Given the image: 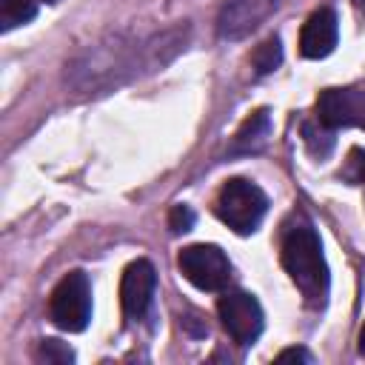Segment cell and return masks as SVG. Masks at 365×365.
<instances>
[{"label":"cell","mask_w":365,"mask_h":365,"mask_svg":"<svg viewBox=\"0 0 365 365\" xmlns=\"http://www.w3.org/2000/svg\"><path fill=\"white\" fill-rule=\"evenodd\" d=\"M185 43V37H180V31H165L157 34L151 40H140V43H108V46H97L94 51L88 48L80 60L71 63V83L77 88H108L117 86L128 77H134L140 68H157L165 60L174 57V51H180Z\"/></svg>","instance_id":"cell-1"},{"label":"cell","mask_w":365,"mask_h":365,"mask_svg":"<svg viewBox=\"0 0 365 365\" xmlns=\"http://www.w3.org/2000/svg\"><path fill=\"white\" fill-rule=\"evenodd\" d=\"M282 268L288 271L291 282L297 285V291L302 294L305 305L319 311L328 302V262L322 254V242L319 234L314 231V225L305 217H297L294 222L285 225L282 231Z\"/></svg>","instance_id":"cell-2"},{"label":"cell","mask_w":365,"mask_h":365,"mask_svg":"<svg viewBox=\"0 0 365 365\" xmlns=\"http://www.w3.org/2000/svg\"><path fill=\"white\" fill-rule=\"evenodd\" d=\"M265 211H268L265 191L245 177H234V180L222 182V188L217 191V200H214V214L231 231H237L242 237L257 231Z\"/></svg>","instance_id":"cell-3"},{"label":"cell","mask_w":365,"mask_h":365,"mask_svg":"<svg viewBox=\"0 0 365 365\" xmlns=\"http://www.w3.org/2000/svg\"><path fill=\"white\" fill-rule=\"evenodd\" d=\"M48 314L60 331L68 334L86 331L91 319V282L83 271H71L57 282L48 299Z\"/></svg>","instance_id":"cell-4"},{"label":"cell","mask_w":365,"mask_h":365,"mask_svg":"<svg viewBox=\"0 0 365 365\" xmlns=\"http://www.w3.org/2000/svg\"><path fill=\"white\" fill-rule=\"evenodd\" d=\"M177 265L182 277L200 291H222L231 279V262L220 245L197 242L180 251Z\"/></svg>","instance_id":"cell-5"},{"label":"cell","mask_w":365,"mask_h":365,"mask_svg":"<svg viewBox=\"0 0 365 365\" xmlns=\"http://www.w3.org/2000/svg\"><path fill=\"white\" fill-rule=\"evenodd\" d=\"M217 314L222 319V328L237 345H251L259 339L265 317L254 294L248 291H225L217 302Z\"/></svg>","instance_id":"cell-6"},{"label":"cell","mask_w":365,"mask_h":365,"mask_svg":"<svg viewBox=\"0 0 365 365\" xmlns=\"http://www.w3.org/2000/svg\"><path fill=\"white\" fill-rule=\"evenodd\" d=\"M279 0H225L217 17V31L222 40H242L254 29H259L274 11Z\"/></svg>","instance_id":"cell-7"},{"label":"cell","mask_w":365,"mask_h":365,"mask_svg":"<svg viewBox=\"0 0 365 365\" xmlns=\"http://www.w3.org/2000/svg\"><path fill=\"white\" fill-rule=\"evenodd\" d=\"M317 120L331 128H365V88H325L317 100Z\"/></svg>","instance_id":"cell-8"},{"label":"cell","mask_w":365,"mask_h":365,"mask_svg":"<svg viewBox=\"0 0 365 365\" xmlns=\"http://www.w3.org/2000/svg\"><path fill=\"white\" fill-rule=\"evenodd\" d=\"M154 285H157V274L154 265L148 259H134L125 271H123V282H120V302L128 319H143L151 297H154Z\"/></svg>","instance_id":"cell-9"},{"label":"cell","mask_w":365,"mask_h":365,"mask_svg":"<svg viewBox=\"0 0 365 365\" xmlns=\"http://www.w3.org/2000/svg\"><path fill=\"white\" fill-rule=\"evenodd\" d=\"M339 40V23L334 9H317L299 31V54L308 60H322L336 48Z\"/></svg>","instance_id":"cell-10"},{"label":"cell","mask_w":365,"mask_h":365,"mask_svg":"<svg viewBox=\"0 0 365 365\" xmlns=\"http://www.w3.org/2000/svg\"><path fill=\"white\" fill-rule=\"evenodd\" d=\"M268 137H271V114L259 108L251 117H245V123L237 128L231 140V154H254L268 143Z\"/></svg>","instance_id":"cell-11"},{"label":"cell","mask_w":365,"mask_h":365,"mask_svg":"<svg viewBox=\"0 0 365 365\" xmlns=\"http://www.w3.org/2000/svg\"><path fill=\"white\" fill-rule=\"evenodd\" d=\"M302 143H305V148H308L311 157L325 160L334 151L336 137H334V128L325 125L322 120H305L302 123Z\"/></svg>","instance_id":"cell-12"},{"label":"cell","mask_w":365,"mask_h":365,"mask_svg":"<svg viewBox=\"0 0 365 365\" xmlns=\"http://www.w3.org/2000/svg\"><path fill=\"white\" fill-rule=\"evenodd\" d=\"M279 63H282V43H279L277 34H271V37H265V40L254 48L251 66H254V74H257V77H265V74H271Z\"/></svg>","instance_id":"cell-13"},{"label":"cell","mask_w":365,"mask_h":365,"mask_svg":"<svg viewBox=\"0 0 365 365\" xmlns=\"http://www.w3.org/2000/svg\"><path fill=\"white\" fill-rule=\"evenodd\" d=\"M34 0H0V31H11L29 20H34Z\"/></svg>","instance_id":"cell-14"},{"label":"cell","mask_w":365,"mask_h":365,"mask_svg":"<svg viewBox=\"0 0 365 365\" xmlns=\"http://www.w3.org/2000/svg\"><path fill=\"white\" fill-rule=\"evenodd\" d=\"M40 362H57V365H66V362H74V351L60 342V339H43L37 345V354H34Z\"/></svg>","instance_id":"cell-15"},{"label":"cell","mask_w":365,"mask_h":365,"mask_svg":"<svg viewBox=\"0 0 365 365\" xmlns=\"http://www.w3.org/2000/svg\"><path fill=\"white\" fill-rule=\"evenodd\" d=\"M342 177H345L351 185H365V151H362V148H351V151H348Z\"/></svg>","instance_id":"cell-16"},{"label":"cell","mask_w":365,"mask_h":365,"mask_svg":"<svg viewBox=\"0 0 365 365\" xmlns=\"http://www.w3.org/2000/svg\"><path fill=\"white\" fill-rule=\"evenodd\" d=\"M191 225H194V211L188 205H174L168 214L171 234H185V231H191Z\"/></svg>","instance_id":"cell-17"},{"label":"cell","mask_w":365,"mask_h":365,"mask_svg":"<svg viewBox=\"0 0 365 365\" xmlns=\"http://www.w3.org/2000/svg\"><path fill=\"white\" fill-rule=\"evenodd\" d=\"M277 362H311V354L305 348H285L277 354Z\"/></svg>","instance_id":"cell-18"},{"label":"cell","mask_w":365,"mask_h":365,"mask_svg":"<svg viewBox=\"0 0 365 365\" xmlns=\"http://www.w3.org/2000/svg\"><path fill=\"white\" fill-rule=\"evenodd\" d=\"M354 9H356V14L365 20V0H354Z\"/></svg>","instance_id":"cell-19"},{"label":"cell","mask_w":365,"mask_h":365,"mask_svg":"<svg viewBox=\"0 0 365 365\" xmlns=\"http://www.w3.org/2000/svg\"><path fill=\"white\" fill-rule=\"evenodd\" d=\"M359 351L365 354V325H362V331H359Z\"/></svg>","instance_id":"cell-20"},{"label":"cell","mask_w":365,"mask_h":365,"mask_svg":"<svg viewBox=\"0 0 365 365\" xmlns=\"http://www.w3.org/2000/svg\"><path fill=\"white\" fill-rule=\"evenodd\" d=\"M43 3H57V0H43Z\"/></svg>","instance_id":"cell-21"}]
</instances>
